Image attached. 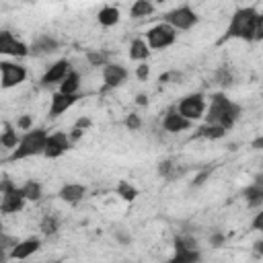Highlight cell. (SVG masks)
<instances>
[{
  "instance_id": "obj_1",
  "label": "cell",
  "mask_w": 263,
  "mask_h": 263,
  "mask_svg": "<svg viewBox=\"0 0 263 263\" xmlns=\"http://www.w3.org/2000/svg\"><path fill=\"white\" fill-rule=\"evenodd\" d=\"M228 39H245V41H261L263 39V14L255 6L236 8L230 25L226 27V33L222 35V41Z\"/></svg>"
},
{
  "instance_id": "obj_2",
  "label": "cell",
  "mask_w": 263,
  "mask_h": 263,
  "mask_svg": "<svg viewBox=\"0 0 263 263\" xmlns=\"http://www.w3.org/2000/svg\"><path fill=\"white\" fill-rule=\"evenodd\" d=\"M242 109L240 105H236L234 101H230L222 90L214 92L210 97V107L203 113V119L208 125H220L222 129H232V125L236 123V119L240 117Z\"/></svg>"
},
{
  "instance_id": "obj_3",
  "label": "cell",
  "mask_w": 263,
  "mask_h": 263,
  "mask_svg": "<svg viewBox=\"0 0 263 263\" xmlns=\"http://www.w3.org/2000/svg\"><path fill=\"white\" fill-rule=\"evenodd\" d=\"M45 140H47V132L43 127H35L29 129L21 136L18 146L12 150V154L8 156V160H21V158H29V156H37L43 154L45 148Z\"/></svg>"
},
{
  "instance_id": "obj_4",
  "label": "cell",
  "mask_w": 263,
  "mask_h": 263,
  "mask_svg": "<svg viewBox=\"0 0 263 263\" xmlns=\"http://www.w3.org/2000/svg\"><path fill=\"white\" fill-rule=\"evenodd\" d=\"M197 21H199V16L195 14V10L189 4L177 6L162 14V23L173 27L175 31H189L193 25H197Z\"/></svg>"
},
{
  "instance_id": "obj_5",
  "label": "cell",
  "mask_w": 263,
  "mask_h": 263,
  "mask_svg": "<svg viewBox=\"0 0 263 263\" xmlns=\"http://www.w3.org/2000/svg\"><path fill=\"white\" fill-rule=\"evenodd\" d=\"M0 193H2V199H0V212H2V214H14V212H21V210H23V205H25L23 191H21V187H16L8 177L2 179V183H0Z\"/></svg>"
},
{
  "instance_id": "obj_6",
  "label": "cell",
  "mask_w": 263,
  "mask_h": 263,
  "mask_svg": "<svg viewBox=\"0 0 263 263\" xmlns=\"http://www.w3.org/2000/svg\"><path fill=\"white\" fill-rule=\"evenodd\" d=\"M175 109H177V113L181 117H185L187 121L193 123V121L203 117V113H205V99H203L201 92H191V95L183 97Z\"/></svg>"
},
{
  "instance_id": "obj_7",
  "label": "cell",
  "mask_w": 263,
  "mask_h": 263,
  "mask_svg": "<svg viewBox=\"0 0 263 263\" xmlns=\"http://www.w3.org/2000/svg\"><path fill=\"white\" fill-rule=\"evenodd\" d=\"M146 45L150 49H164L177 41V31L164 23H158L146 31Z\"/></svg>"
},
{
  "instance_id": "obj_8",
  "label": "cell",
  "mask_w": 263,
  "mask_h": 263,
  "mask_svg": "<svg viewBox=\"0 0 263 263\" xmlns=\"http://www.w3.org/2000/svg\"><path fill=\"white\" fill-rule=\"evenodd\" d=\"M27 78V68L14 62H0V86L12 88Z\"/></svg>"
},
{
  "instance_id": "obj_9",
  "label": "cell",
  "mask_w": 263,
  "mask_h": 263,
  "mask_svg": "<svg viewBox=\"0 0 263 263\" xmlns=\"http://www.w3.org/2000/svg\"><path fill=\"white\" fill-rule=\"evenodd\" d=\"M72 142L68 138L66 132H53V134H47V140H45V148H43V156L45 158H58L62 156L66 150H70Z\"/></svg>"
},
{
  "instance_id": "obj_10",
  "label": "cell",
  "mask_w": 263,
  "mask_h": 263,
  "mask_svg": "<svg viewBox=\"0 0 263 263\" xmlns=\"http://www.w3.org/2000/svg\"><path fill=\"white\" fill-rule=\"evenodd\" d=\"M0 55L27 58L29 55V45L18 41L10 31H0Z\"/></svg>"
},
{
  "instance_id": "obj_11",
  "label": "cell",
  "mask_w": 263,
  "mask_h": 263,
  "mask_svg": "<svg viewBox=\"0 0 263 263\" xmlns=\"http://www.w3.org/2000/svg\"><path fill=\"white\" fill-rule=\"evenodd\" d=\"M72 70V66H70V60H58L55 64H51L47 70H45V74L41 76V86H51V84H60L64 78H66V74Z\"/></svg>"
},
{
  "instance_id": "obj_12",
  "label": "cell",
  "mask_w": 263,
  "mask_h": 263,
  "mask_svg": "<svg viewBox=\"0 0 263 263\" xmlns=\"http://www.w3.org/2000/svg\"><path fill=\"white\" fill-rule=\"evenodd\" d=\"M125 78H127V70H125L123 66H119V64H111V62H109L107 66H103V82H105V84H103L101 92L123 84Z\"/></svg>"
},
{
  "instance_id": "obj_13",
  "label": "cell",
  "mask_w": 263,
  "mask_h": 263,
  "mask_svg": "<svg viewBox=\"0 0 263 263\" xmlns=\"http://www.w3.org/2000/svg\"><path fill=\"white\" fill-rule=\"evenodd\" d=\"M41 247V240L37 236H31V238H25V240H18L16 247H12L8 251V259H14V261H23L27 257H31L33 253H37Z\"/></svg>"
},
{
  "instance_id": "obj_14",
  "label": "cell",
  "mask_w": 263,
  "mask_h": 263,
  "mask_svg": "<svg viewBox=\"0 0 263 263\" xmlns=\"http://www.w3.org/2000/svg\"><path fill=\"white\" fill-rule=\"evenodd\" d=\"M191 125H193V123H191V121H187L185 117H181V115L177 113V109H175V107H171V109L166 111L164 119H162V129H164V132H168V134L187 132Z\"/></svg>"
},
{
  "instance_id": "obj_15",
  "label": "cell",
  "mask_w": 263,
  "mask_h": 263,
  "mask_svg": "<svg viewBox=\"0 0 263 263\" xmlns=\"http://www.w3.org/2000/svg\"><path fill=\"white\" fill-rule=\"evenodd\" d=\"M80 99V95H62L60 90L51 95V107H49V117H58L64 111H68L76 101Z\"/></svg>"
},
{
  "instance_id": "obj_16",
  "label": "cell",
  "mask_w": 263,
  "mask_h": 263,
  "mask_svg": "<svg viewBox=\"0 0 263 263\" xmlns=\"http://www.w3.org/2000/svg\"><path fill=\"white\" fill-rule=\"evenodd\" d=\"M58 49H60V41L58 39H53L49 35H41L29 47V55H49V53H53Z\"/></svg>"
},
{
  "instance_id": "obj_17",
  "label": "cell",
  "mask_w": 263,
  "mask_h": 263,
  "mask_svg": "<svg viewBox=\"0 0 263 263\" xmlns=\"http://www.w3.org/2000/svg\"><path fill=\"white\" fill-rule=\"evenodd\" d=\"M84 195H86V187L80 183H66L58 191V197L66 203H78V201H82Z\"/></svg>"
},
{
  "instance_id": "obj_18",
  "label": "cell",
  "mask_w": 263,
  "mask_h": 263,
  "mask_svg": "<svg viewBox=\"0 0 263 263\" xmlns=\"http://www.w3.org/2000/svg\"><path fill=\"white\" fill-rule=\"evenodd\" d=\"M242 195H245L249 208H259L263 203V185L253 181L249 187L242 189Z\"/></svg>"
},
{
  "instance_id": "obj_19",
  "label": "cell",
  "mask_w": 263,
  "mask_h": 263,
  "mask_svg": "<svg viewBox=\"0 0 263 263\" xmlns=\"http://www.w3.org/2000/svg\"><path fill=\"white\" fill-rule=\"evenodd\" d=\"M201 259H203V255L199 249H193V251L175 249V255L166 263H201Z\"/></svg>"
},
{
  "instance_id": "obj_20",
  "label": "cell",
  "mask_w": 263,
  "mask_h": 263,
  "mask_svg": "<svg viewBox=\"0 0 263 263\" xmlns=\"http://www.w3.org/2000/svg\"><path fill=\"white\" fill-rule=\"evenodd\" d=\"M148 55H150V47L146 45V41L142 37L134 39L132 45H129V60H134V62H146Z\"/></svg>"
},
{
  "instance_id": "obj_21",
  "label": "cell",
  "mask_w": 263,
  "mask_h": 263,
  "mask_svg": "<svg viewBox=\"0 0 263 263\" xmlns=\"http://www.w3.org/2000/svg\"><path fill=\"white\" fill-rule=\"evenodd\" d=\"M78 88H80V74L70 70L66 74V78L60 82V92L62 95H78Z\"/></svg>"
},
{
  "instance_id": "obj_22",
  "label": "cell",
  "mask_w": 263,
  "mask_h": 263,
  "mask_svg": "<svg viewBox=\"0 0 263 263\" xmlns=\"http://www.w3.org/2000/svg\"><path fill=\"white\" fill-rule=\"evenodd\" d=\"M21 191H23L25 201H39V199H41V195H43V187H41V183H39V181H35V179L25 181V185L21 187Z\"/></svg>"
},
{
  "instance_id": "obj_23",
  "label": "cell",
  "mask_w": 263,
  "mask_h": 263,
  "mask_svg": "<svg viewBox=\"0 0 263 263\" xmlns=\"http://www.w3.org/2000/svg\"><path fill=\"white\" fill-rule=\"evenodd\" d=\"M97 18H99V23L103 27H113V25L119 23V8H115V6H103L99 10Z\"/></svg>"
},
{
  "instance_id": "obj_24",
  "label": "cell",
  "mask_w": 263,
  "mask_h": 263,
  "mask_svg": "<svg viewBox=\"0 0 263 263\" xmlns=\"http://www.w3.org/2000/svg\"><path fill=\"white\" fill-rule=\"evenodd\" d=\"M115 193H117V197H121L123 201H136L138 199V195H140V191H138V187H134L129 181H119L117 183V187H115Z\"/></svg>"
},
{
  "instance_id": "obj_25",
  "label": "cell",
  "mask_w": 263,
  "mask_h": 263,
  "mask_svg": "<svg viewBox=\"0 0 263 263\" xmlns=\"http://www.w3.org/2000/svg\"><path fill=\"white\" fill-rule=\"evenodd\" d=\"M18 142H21V136H18L16 129L6 121L2 134H0V144H2L4 148H12V150H14V148L18 146Z\"/></svg>"
},
{
  "instance_id": "obj_26",
  "label": "cell",
  "mask_w": 263,
  "mask_h": 263,
  "mask_svg": "<svg viewBox=\"0 0 263 263\" xmlns=\"http://www.w3.org/2000/svg\"><path fill=\"white\" fill-rule=\"evenodd\" d=\"M154 12V4L148 0H136L129 8V16L132 18H142V16H150Z\"/></svg>"
},
{
  "instance_id": "obj_27",
  "label": "cell",
  "mask_w": 263,
  "mask_h": 263,
  "mask_svg": "<svg viewBox=\"0 0 263 263\" xmlns=\"http://www.w3.org/2000/svg\"><path fill=\"white\" fill-rule=\"evenodd\" d=\"M197 136L199 138H208V140H220V138L226 136V129H222L220 125H208V123H203L197 129Z\"/></svg>"
},
{
  "instance_id": "obj_28",
  "label": "cell",
  "mask_w": 263,
  "mask_h": 263,
  "mask_svg": "<svg viewBox=\"0 0 263 263\" xmlns=\"http://www.w3.org/2000/svg\"><path fill=\"white\" fill-rule=\"evenodd\" d=\"M39 230L45 234V236H55L58 234V220L53 216H43L41 218V224H39Z\"/></svg>"
},
{
  "instance_id": "obj_29",
  "label": "cell",
  "mask_w": 263,
  "mask_h": 263,
  "mask_svg": "<svg viewBox=\"0 0 263 263\" xmlns=\"http://www.w3.org/2000/svg\"><path fill=\"white\" fill-rule=\"evenodd\" d=\"M173 247L175 249H185V251H193L197 249V240L189 234H177L175 240H173Z\"/></svg>"
},
{
  "instance_id": "obj_30",
  "label": "cell",
  "mask_w": 263,
  "mask_h": 263,
  "mask_svg": "<svg viewBox=\"0 0 263 263\" xmlns=\"http://www.w3.org/2000/svg\"><path fill=\"white\" fill-rule=\"evenodd\" d=\"M86 62L90 66H107L109 64V53L107 51H86Z\"/></svg>"
},
{
  "instance_id": "obj_31",
  "label": "cell",
  "mask_w": 263,
  "mask_h": 263,
  "mask_svg": "<svg viewBox=\"0 0 263 263\" xmlns=\"http://www.w3.org/2000/svg\"><path fill=\"white\" fill-rule=\"evenodd\" d=\"M214 78H216V82H218L220 86H224V88H226V86H230V84H232V80H234L228 68H218V70H216V74H214Z\"/></svg>"
},
{
  "instance_id": "obj_32",
  "label": "cell",
  "mask_w": 263,
  "mask_h": 263,
  "mask_svg": "<svg viewBox=\"0 0 263 263\" xmlns=\"http://www.w3.org/2000/svg\"><path fill=\"white\" fill-rule=\"evenodd\" d=\"M123 125H125L129 132H138V129L142 127V119H140V115H136V113H129V115H125V119H123Z\"/></svg>"
},
{
  "instance_id": "obj_33",
  "label": "cell",
  "mask_w": 263,
  "mask_h": 263,
  "mask_svg": "<svg viewBox=\"0 0 263 263\" xmlns=\"http://www.w3.org/2000/svg\"><path fill=\"white\" fill-rule=\"evenodd\" d=\"M173 168H175L173 160H168V158H166V160H160V162H158V168H156V171H158V175H160V177L171 179V177H173Z\"/></svg>"
},
{
  "instance_id": "obj_34",
  "label": "cell",
  "mask_w": 263,
  "mask_h": 263,
  "mask_svg": "<svg viewBox=\"0 0 263 263\" xmlns=\"http://www.w3.org/2000/svg\"><path fill=\"white\" fill-rule=\"evenodd\" d=\"M113 236H115V240H117L121 247H127V245L132 242V234H129L125 228H117V230H113Z\"/></svg>"
},
{
  "instance_id": "obj_35",
  "label": "cell",
  "mask_w": 263,
  "mask_h": 263,
  "mask_svg": "<svg viewBox=\"0 0 263 263\" xmlns=\"http://www.w3.org/2000/svg\"><path fill=\"white\" fill-rule=\"evenodd\" d=\"M16 242H18L16 236H10V234H6V232H0V249L10 251L12 247H16Z\"/></svg>"
},
{
  "instance_id": "obj_36",
  "label": "cell",
  "mask_w": 263,
  "mask_h": 263,
  "mask_svg": "<svg viewBox=\"0 0 263 263\" xmlns=\"http://www.w3.org/2000/svg\"><path fill=\"white\" fill-rule=\"evenodd\" d=\"M16 127L21 129V132H29V129H33V119H31V115H21L18 117V121H16Z\"/></svg>"
},
{
  "instance_id": "obj_37",
  "label": "cell",
  "mask_w": 263,
  "mask_h": 263,
  "mask_svg": "<svg viewBox=\"0 0 263 263\" xmlns=\"http://www.w3.org/2000/svg\"><path fill=\"white\" fill-rule=\"evenodd\" d=\"M136 76H138V80H148V76H150V66H148V62H142V64L136 68Z\"/></svg>"
},
{
  "instance_id": "obj_38",
  "label": "cell",
  "mask_w": 263,
  "mask_h": 263,
  "mask_svg": "<svg viewBox=\"0 0 263 263\" xmlns=\"http://www.w3.org/2000/svg\"><path fill=\"white\" fill-rule=\"evenodd\" d=\"M210 173H212V168H205V171H201L199 175H195V179L191 181V187H201V185L205 183V179L210 177Z\"/></svg>"
},
{
  "instance_id": "obj_39",
  "label": "cell",
  "mask_w": 263,
  "mask_h": 263,
  "mask_svg": "<svg viewBox=\"0 0 263 263\" xmlns=\"http://www.w3.org/2000/svg\"><path fill=\"white\" fill-rule=\"evenodd\" d=\"M224 240H226V236H224L222 232H218V230H216V232L210 236V245H212L214 249H220V247L224 245Z\"/></svg>"
},
{
  "instance_id": "obj_40",
  "label": "cell",
  "mask_w": 263,
  "mask_h": 263,
  "mask_svg": "<svg viewBox=\"0 0 263 263\" xmlns=\"http://www.w3.org/2000/svg\"><path fill=\"white\" fill-rule=\"evenodd\" d=\"M90 125H92L90 117H78V119H76V123H74V127H76V129H82V132H86Z\"/></svg>"
},
{
  "instance_id": "obj_41",
  "label": "cell",
  "mask_w": 263,
  "mask_h": 263,
  "mask_svg": "<svg viewBox=\"0 0 263 263\" xmlns=\"http://www.w3.org/2000/svg\"><path fill=\"white\" fill-rule=\"evenodd\" d=\"M253 230H263V212H259L257 216H255V220H253Z\"/></svg>"
},
{
  "instance_id": "obj_42",
  "label": "cell",
  "mask_w": 263,
  "mask_h": 263,
  "mask_svg": "<svg viewBox=\"0 0 263 263\" xmlns=\"http://www.w3.org/2000/svg\"><path fill=\"white\" fill-rule=\"evenodd\" d=\"M136 105H140V107H146V105H148V95H144V92L136 95Z\"/></svg>"
},
{
  "instance_id": "obj_43",
  "label": "cell",
  "mask_w": 263,
  "mask_h": 263,
  "mask_svg": "<svg viewBox=\"0 0 263 263\" xmlns=\"http://www.w3.org/2000/svg\"><path fill=\"white\" fill-rule=\"evenodd\" d=\"M253 249H255V257H261V255H263V240L257 238L255 245H253Z\"/></svg>"
},
{
  "instance_id": "obj_44",
  "label": "cell",
  "mask_w": 263,
  "mask_h": 263,
  "mask_svg": "<svg viewBox=\"0 0 263 263\" xmlns=\"http://www.w3.org/2000/svg\"><path fill=\"white\" fill-rule=\"evenodd\" d=\"M251 148H253V150H261V148H263V136L255 138V140H253V144H251Z\"/></svg>"
},
{
  "instance_id": "obj_45",
  "label": "cell",
  "mask_w": 263,
  "mask_h": 263,
  "mask_svg": "<svg viewBox=\"0 0 263 263\" xmlns=\"http://www.w3.org/2000/svg\"><path fill=\"white\" fill-rule=\"evenodd\" d=\"M6 261H8V251L0 249V263H6Z\"/></svg>"
},
{
  "instance_id": "obj_46",
  "label": "cell",
  "mask_w": 263,
  "mask_h": 263,
  "mask_svg": "<svg viewBox=\"0 0 263 263\" xmlns=\"http://www.w3.org/2000/svg\"><path fill=\"white\" fill-rule=\"evenodd\" d=\"M168 78H171V74H160V78H158V82H168Z\"/></svg>"
},
{
  "instance_id": "obj_47",
  "label": "cell",
  "mask_w": 263,
  "mask_h": 263,
  "mask_svg": "<svg viewBox=\"0 0 263 263\" xmlns=\"http://www.w3.org/2000/svg\"><path fill=\"white\" fill-rule=\"evenodd\" d=\"M0 232H4V224H2V220H0Z\"/></svg>"
},
{
  "instance_id": "obj_48",
  "label": "cell",
  "mask_w": 263,
  "mask_h": 263,
  "mask_svg": "<svg viewBox=\"0 0 263 263\" xmlns=\"http://www.w3.org/2000/svg\"><path fill=\"white\" fill-rule=\"evenodd\" d=\"M55 263H62V261H55Z\"/></svg>"
}]
</instances>
